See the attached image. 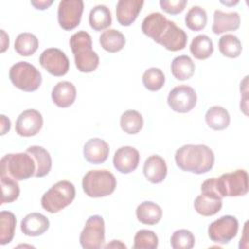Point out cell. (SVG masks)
Here are the masks:
<instances>
[{"label": "cell", "instance_id": "cell-23", "mask_svg": "<svg viewBox=\"0 0 249 249\" xmlns=\"http://www.w3.org/2000/svg\"><path fill=\"white\" fill-rule=\"evenodd\" d=\"M26 152L33 157L36 163L34 176L41 178L48 175L52 168V158L50 153L41 146H30L27 148Z\"/></svg>", "mask_w": 249, "mask_h": 249}, {"label": "cell", "instance_id": "cell-18", "mask_svg": "<svg viewBox=\"0 0 249 249\" xmlns=\"http://www.w3.org/2000/svg\"><path fill=\"white\" fill-rule=\"evenodd\" d=\"M109 145L101 138H90L84 145V158L92 164L103 163L109 156Z\"/></svg>", "mask_w": 249, "mask_h": 249}, {"label": "cell", "instance_id": "cell-33", "mask_svg": "<svg viewBox=\"0 0 249 249\" xmlns=\"http://www.w3.org/2000/svg\"><path fill=\"white\" fill-rule=\"evenodd\" d=\"M219 51L227 57L235 58L241 54L242 45L238 37L232 34H225L219 39Z\"/></svg>", "mask_w": 249, "mask_h": 249}, {"label": "cell", "instance_id": "cell-1", "mask_svg": "<svg viewBox=\"0 0 249 249\" xmlns=\"http://www.w3.org/2000/svg\"><path fill=\"white\" fill-rule=\"evenodd\" d=\"M214 153L203 144H187L175 152V162L183 171L203 174L214 165Z\"/></svg>", "mask_w": 249, "mask_h": 249}, {"label": "cell", "instance_id": "cell-2", "mask_svg": "<svg viewBox=\"0 0 249 249\" xmlns=\"http://www.w3.org/2000/svg\"><path fill=\"white\" fill-rule=\"evenodd\" d=\"M69 44L74 54L75 65L80 72L89 73L97 68L99 56L92 50V40L88 32L80 30L74 33Z\"/></svg>", "mask_w": 249, "mask_h": 249}, {"label": "cell", "instance_id": "cell-43", "mask_svg": "<svg viewBox=\"0 0 249 249\" xmlns=\"http://www.w3.org/2000/svg\"><path fill=\"white\" fill-rule=\"evenodd\" d=\"M105 248H116V247H121V248H126V246L122 243L120 240H112L111 243H108L107 245L104 246Z\"/></svg>", "mask_w": 249, "mask_h": 249}, {"label": "cell", "instance_id": "cell-21", "mask_svg": "<svg viewBox=\"0 0 249 249\" xmlns=\"http://www.w3.org/2000/svg\"><path fill=\"white\" fill-rule=\"evenodd\" d=\"M240 16L237 12L225 13L216 10L213 15L212 31L215 34H221L227 31H234L239 28Z\"/></svg>", "mask_w": 249, "mask_h": 249}, {"label": "cell", "instance_id": "cell-36", "mask_svg": "<svg viewBox=\"0 0 249 249\" xmlns=\"http://www.w3.org/2000/svg\"><path fill=\"white\" fill-rule=\"evenodd\" d=\"M1 190L2 194L0 204L15 201L18 197L20 192L17 180L8 176H1Z\"/></svg>", "mask_w": 249, "mask_h": 249}, {"label": "cell", "instance_id": "cell-4", "mask_svg": "<svg viewBox=\"0 0 249 249\" xmlns=\"http://www.w3.org/2000/svg\"><path fill=\"white\" fill-rule=\"evenodd\" d=\"M76 190L73 183L67 180H61L53 184L42 196V207L50 213H57L69 204L75 198Z\"/></svg>", "mask_w": 249, "mask_h": 249}, {"label": "cell", "instance_id": "cell-35", "mask_svg": "<svg viewBox=\"0 0 249 249\" xmlns=\"http://www.w3.org/2000/svg\"><path fill=\"white\" fill-rule=\"evenodd\" d=\"M142 82L144 87L151 91L160 90L165 82L163 72L160 68L151 67L147 69L142 76Z\"/></svg>", "mask_w": 249, "mask_h": 249}, {"label": "cell", "instance_id": "cell-26", "mask_svg": "<svg viewBox=\"0 0 249 249\" xmlns=\"http://www.w3.org/2000/svg\"><path fill=\"white\" fill-rule=\"evenodd\" d=\"M89 23L95 31H101L108 28L112 23L111 12L105 5L93 7L89 15Z\"/></svg>", "mask_w": 249, "mask_h": 249}, {"label": "cell", "instance_id": "cell-25", "mask_svg": "<svg viewBox=\"0 0 249 249\" xmlns=\"http://www.w3.org/2000/svg\"><path fill=\"white\" fill-rule=\"evenodd\" d=\"M230 114L222 106H212L205 113V122L207 125L214 130H223L230 124Z\"/></svg>", "mask_w": 249, "mask_h": 249}, {"label": "cell", "instance_id": "cell-8", "mask_svg": "<svg viewBox=\"0 0 249 249\" xmlns=\"http://www.w3.org/2000/svg\"><path fill=\"white\" fill-rule=\"evenodd\" d=\"M215 188L223 198L225 196H242L248 193V173L244 169L215 177Z\"/></svg>", "mask_w": 249, "mask_h": 249}, {"label": "cell", "instance_id": "cell-37", "mask_svg": "<svg viewBox=\"0 0 249 249\" xmlns=\"http://www.w3.org/2000/svg\"><path fill=\"white\" fill-rule=\"evenodd\" d=\"M134 249H156L159 245V238L153 231L140 230L133 239Z\"/></svg>", "mask_w": 249, "mask_h": 249}, {"label": "cell", "instance_id": "cell-17", "mask_svg": "<svg viewBox=\"0 0 249 249\" xmlns=\"http://www.w3.org/2000/svg\"><path fill=\"white\" fill-rule=\"evenodd\" d=\"M144 1L142 0H120L116 6L118 22L123 26H129L137 18Z\"/></svg>", "mask_w": 249, "mask_h": 249}, {"label": "cell", "instance_id": "cell-12", "mask_svg": "<svg viewBox=\"0 0 249 249\" xmlns=\"http://www.w3.org/2000/svg\"><path fill=\"white\" fill-rule=\"evenodd\" d=\"M84 11L82 0H62L59 2L57 10V19L60 27L64 30L76 28L81 21Z\"/></svg>", "mask_w": 249, "mask_h": 249}, {"label": "cell", "instance_id": "cell-39", "mask_svg": "<svg viewBox=\"0 0 249 249\" xmlns=\"http://www.w3.org/2000/svg\"><path fill=\"white\" fill-rule=\"evenodd\" d=\"M186 0H160V8L170 15H177L184 11L186 5Z\"/></svg>", "mask_w": 249, "mask_h": 249}, {"label": "cell", "instance_id": "cell-27", "mask_svg": "<svg viewBox=\"0 0 249 249\" xmlns=\"http://www.w3.org/2000/svg\"><path fill=\"white\" fill-rule=\"evenodd\" d=\"M101 47L108 53L120 52L125 45L124 35L117 29H107L99 37Z\"/></svg>", "mask_w": 249, "mask_h": 249}, {"label": "cell", "instance_id": "cell-9", "mask_svg": "<svg viewBox=\"0 0 249 249\" xmlns=\"http://www.w3.org/2000/svg\"><path fill=\"white\" fill-rule=\"evenodd\" d=\"M201 194L194 202L196 211L202 216H212L218 213L223 205L222 197L215 188V177L205 180L200 187Z\"/></svg>", "mask_w": 249, "mask_h": 249}, {"label": "cell", "instance_id": "cell-14", "mask_svg": "<svg viewBox=\"0 0 249 249\" xmlns=\"http://www.w3.org/2000/svg\"><path fill=\"white\" fill-rule=\"evenodd\" d=\"M169 107L178 113L190 112L196 104L195 89L187 85H180L172 89L167 96Z\"/></svg>", "mask_w": 249, "mask_h": 249}, {"label": "cell", "instance_id": "cell-40", "mask_svg": "<svg viewBox=\"0 0 249 249\" xmlns=\"http://www.w3.org/2000/svg\"><path fill=\"white\" fill-rule=\"evenodd\" d=\"M30 3L37 10H46L53 3V0H31Z\"/></svg>", "mask_w": 249, "mask_h": 249}, {"label": "cell", "instance_id": "cell-13", "mask_svg": "<svg viewBox=\"0 0 249 249\" xmlns=\"http://www.w3.org/2000/svg\"><path fill=\"white\" fill-rule=\"evenodd\" d=\"M39 62L44 69L55 77L64 76L69 70L68 57L57 48H49L45 50L40 54Z\"/></svg>", "mask_w": 249, "mask_h": 249}, {"label": "cell", "instance_id": "cell-34", "mask_svg": "<svg viewBox=\"0 0 249 249\" xmlns=\"http://www.w3.org/2000/svg\"><path fill=\"white\" fill-rule=\"evenodd\" d=\"M187 27L193 31H199L206 26L207 13L199 6H193L185 17Z\"/></svg>", "mask_w": 249, "mask_h": 249}, {"label": "cell", "instance_id": "cell-15", "mask_svg": "<svg viewBox=\"0 0 249 249\" xmlns=\"http://www.w3.org/2000/svg\"><path fill=\"white\" fill-rule=\"evenodd\" d=\"M43 126L42 114L35 109H27L19 114L16 121L15 130L23 137L36 135Z\"/></svg>", "mask_w": 249, "mask_h": 249}, {"label": "cell", "instance_id": "cell-7", "mask_svg": "<svg viewBox=\"0 0 249 249\" xmlns=\"http://www.w3.org/2000/svg\"><path fill=\"white\" fill-rule=\"evenodd\" d=\"M152 39L171 52L181 51L186 47L188 36L175 22L164 18L158 26Z\"/></svg>", "mask_w": 249, "mask_h": 249}, {"label": "cell", "instance_id": "cell-29", "mask_svg": "<svg viewBox=\"0 0 249 249\" xmlns=\"http://www.w3.org/2000/svg\"><path fill=\"white\" fill-rule=\"evenodd\" d=\"M213 51L214 47L211 38L204 34L196 36L190 45L191 53L195 56V58L199 60H203L211 56Z\"/></svg>", "mask_w": 249, "mask_h": 249}, {"label": "cell", "instance_id": "cell-41", "mask_svg": "<svg viewBox=\"0 0 249 249\" xmlns=\"http://www.w3.org/2000/svg\"><path fill=\"white\" fill-rule=\"evenodd\" d=\"M0 117H1V135H4L6 132L10 130L11 122L5 115H1Z\"/></svg>", "mask_w": 249, "mask_h": 249}, {"label": "cell", "instance_id": "cell-19", "mask_svg": "<svg viewBox=\"0 0 249 249\" xmlns=\"http://www.w3.org/2000/svg\"><path fill=\"white\" fill-rule=\"evenodd\" d=\"M143 173L149 182L153 184L161 183L167 174L165 160L159 155L150 156L144 162Z\"/></svg>", "mask_w": 249, "mask_h": 249}, {"label": "cell", "instance_id": "cell-30", "mask_svg": "<svg viewBox=\"0 0 249 249\" xmlns=\"http://www.w3.org/2000/svg\"><path fill=\"white\" fill-rule=\"evenodd\" d=\"M39 47L37 37L29 32H23L17 36L15 40V51L22 56H30L34 54Z\"/></svg>", "mask_w": 249, "mask_h": 249}, {"label": "cell", "instance_id": "cell-22", "mask_svg": "<svg viewBox=\"0 0 249 249\" xmlns=\"http://www.w3.org/2000/svg\"><path fill=\"white\" fill-rule=\"evenodd\" d=\"M76 95L77 90L75 86L68 81L58 82L52 90V99L60 108L71 106L76 99Z\"/></svg>", "mask_w": 249, "mask_h": 249}, {"label": "cell", "instance_id": "cell-16", "mask_svg": "<svg viewBox=\"0 0 249 249\" xmlns=\"http://www.w3.org/2000/svg\"><path fill=\"white\" fill-rule=\"evenodd\" d=\"M139 152L131 146H124L119 148L114 155V167L123 174H128L134 171L139 163Z\"/></svg>", "mask_w": 249, "mask_h": 249}, {"label": "cell", "instance_id": "cell-31", "mask_svg": "<svg viewBox=\"0 0 249 249\" xmlns=\"http://www.w3.org/2000/svg\"><path fill=\"white\" fill-rule=\"evenodd\" d=\"M17 220L14 213L10 211H1L0 213V244L10 243L15 235Z\"/></svg>", "mask_w": 249, "mask_h": 249}, {"label": "cell", "instance_id": "cell-42", "mask_svg": "<svg viewBox=\"0 0 249 249\" xmlns=\"http://www.w3.org/2000/svg\"><path fill=\"white\" fill-rule=\"evenodd\" d=\"M1 35H2V48H1V53H4L6 49L9 47V36L5 33L3 29H1Z\"/></svg>", "mask_w": 249, "mask_h": 249}, {"label": "cell", "instance_id": "cell-20", "mask_svg": "<svg viewBox=\"0 0 249 249\" xmlns=\"http://www.w3.org/2000/svg\"><path fill=\"white\" fill-rule=\"evenodd\" d=\"M50 227L49 219L38 212L27 214L20 222V230L27 236L42 235Z\"/></svg>", "mask_w": 249, "mask_h": 249}, {"label": "cell", "instance_id": "cell-10", "mask_svg": "<svg viewBox=\"0 0 249 249\" xmlns=\"http://www.w3.org/2000/svg\"><path fill=\"white\" fill-rule=\"evenodd\" d=\"M105 241V223L101 216H90L80 234V244L84 249H99Z\"/></svg>", "mask_w": 249, "mask_h": 249}, {"label": "cell", "instance_id": "cell-32", "mask_svg": "<svg viewBox=\"0 0 249 249\" xmlns=\"http://www.w3.org/2000/svg\"><path fill=\"white\" fill-rule=\"evenodd\" d=\"M143 117L136 110H127L124 112L120 119L122 129L128 134H136L143 127Z\"/></svg>", "mask_w": 249, "mask_h": 249}, {"label": "cell", "instance_id": "cell-38", "mask_svg": "<svg viewBox=\"0 0 249 249\" xmlns=\"http://www.w3.org/2000/svg\"><path fill=\"white\" fill-rule=\"evenodd\" d=\"M170 244L173 249H191L195 245V236L188 230H177L170 237Z\"/></svg>", "mask_w": 249, "mask_h": 249}, {"label": "cell", "instance_id": "cell-24", "mask_svg": "<svg viewBox=\"0 0 249 249\" xmlns=\"http://www.w3.org/2000/svg\"><path fill=\"white\" fill-rule=\"evenodd\" d=\"M136 217L144 225H156L162 217V210L153 201H143L136 208Z\"/></svg>", "mask_w": 249, "mask_h": 249}, {"label": "cell", "instance_id": "cell-5", "mask_svg": "<svg viewBox=\"0 0 249 249\" xmlns=\"http://www.w3.org/2000/svg\"><path fill=\"white\" fill-rule=\"evenodd\" d=\"M117 186L113 173L106 169L88 171L82 180L85 194L90 197H103L111 195Z\"/></svg>", "mask_w": 249, "mask_h": 249}, {"label": "cell", "instance_id": "cell-28", "mask_svg": "<svg viewBox=\"0 0 249 249\" xmlns=\"http://www.w3.org/2000/svg\"><path fill=\"white\" fill-rule=\"evenodd\" d=\"M195 69V63L188 55L176 56L171 62V73L179 81L190 79L194 75Z\"/></svg>", "mask_w": 249, "mask_h": 249}, {"label": "cell", "instance_id": "cell-6", "mask_svg": "<svg viewBox=\"0 0 249 249\" xmlns=\"http://www.w3.org/2000/svg\"><path fill=\"white\" fill-rule=\"evenodd\" d=\"M9 78L16 88L27 92L37 90L42 83L40 71L26 61H18L12 65Z\"/></svg>", "mask_w": 249, "mask_h": 249}, {"label": "cell", "instance_id": "cell-3", "mask_svg": "<svg viewBox=\"0 0 249 249\" xmlns=\"http://www.w3.org/2000/svg\"><path fill=\"white\" fill-rule=\"evenodd\" d=\"M1 176H8L17 181H22L34 176L36 163L33 157L27 153L5 155L0 161Z\"/></svg>", "mask_w": 249, "mask_h": 249}, {"label": "cell", "instance_id": "cell-11", "mask_svg": "<svg viewBox=\"0 0 249 249\" xmlns=\"http://www.w3.org/2000/svg\"><path fill=\"white\" fill-rule=\"evenodd\" d=\"M238 231V221L231 215H225L213 221L208 227L209 238L220 244H227Z\"/></svg>", "mask_w": 249, "mask_h": 249}]
</instances>
